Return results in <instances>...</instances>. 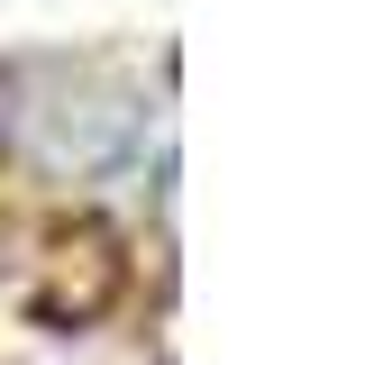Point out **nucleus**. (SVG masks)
Here are the masks:
<instances>
[]
</instances>
